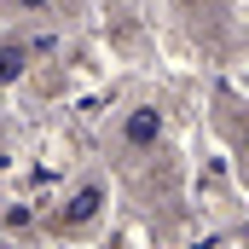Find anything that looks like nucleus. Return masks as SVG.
Segmentation results:
<instances>
[{"label": "nucleus", "mask_w": 249, "mask_h": 249, "mask_svg": "<svg viewBox=\"0 0 249 249\" xmlns=\"http://www.w3.org/2000/svg\"><path fill=\"white\" fill-rule=\"evenodd\" d=\"M157 139H162V110H157V105L127 110V122H122V145L127 151H151Z\"/></svg>", "instance_id": "obj_1"}, {"label": "nucleus", "mask_w": 249, "mask_h": 249, "mask_svg": "<svg viewBox=\"0 0 249 249\" xmlns=\"http://www.w3.org/2000/svg\"><path fill=\"white\" fill-rule=\"evenodd\" d=\"M99 209H105V186H99V180H87V186H81V191H75V197L58 209V226H64V232H81Z\"/></svg>", "instance_id": "obj_2"}, {"label": "nucleus", "mask_w": 249, "mask_h": 249, "mask_svg": "<svg viewBox=\"0 0 249 249\" xmlns=\"http://www.w3.org/2000/svg\"><path fill=\"white\" fill-rule=\"evenodd\" d=\"M23 70H29V47L23 41H0V87H12Z\"/></svg>", "instance_id": "obj_3"}, {"label": "nucleus", "mask_w": 249, "mask_h": 249, "mask_svg": "<svg viewBox=\"0 0 249 249\" xmlns=\"http://www.w3.org/2000/svg\"><path fill=\"white\" fill-rule=\"evenodd\" d=\"M6 6H12V12H35V18L53 12V0H6Z\"/></svg>", "instance_id": "obj_4"}]
</instances>
